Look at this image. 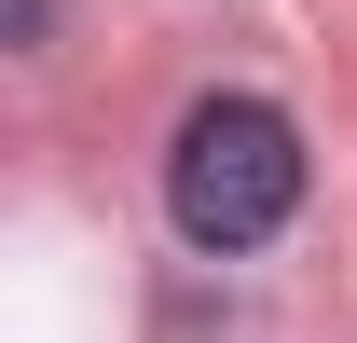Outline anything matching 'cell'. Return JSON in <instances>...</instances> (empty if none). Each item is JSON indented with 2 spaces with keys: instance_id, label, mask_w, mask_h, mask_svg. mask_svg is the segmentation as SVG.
Instances as JSON below:
<instances>
[{
  "instance_id": "1",
  "label": "cell",
  "mask_w": 357,
  "mask_h": 343,
  "mask_svg": "<svg viewBox=\"0 0 357 343\" xmlns=\"http://www.w3.org/2000/svg\"><path fill=\"white\" fill-rule=\"evenodd\" d=\"M165 206H178V234L206 261L289 234V206H303V124L275 96H192L178 151H165Z\"/></svg>"
},
{
  "instance_id": "2",
  "label": "cell",
  "mask_w": 357,
  "mask_h": 343,
  "mask_svg": "<svg viewBox=\"0 0 357 343\" xmlns=\"http://www.w3.org/2000/svg\"><path fill=\"white\" fill-rule=\"evenodd\" d=\"M55 28V0H0V42H42Z\"/></svg>"
}]
</instances>
